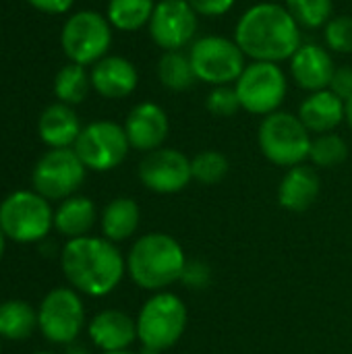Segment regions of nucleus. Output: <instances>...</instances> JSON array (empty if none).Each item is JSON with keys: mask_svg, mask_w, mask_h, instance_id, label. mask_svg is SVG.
<instances>
[{"mask_svg": "<svg viewBox=\"0 0 352 354\" xmlns=\"http://www.w3.org/2000/svg\"><path fill=\"white\" fill-rule=\"evenodd\" d=\"M346 122L351 124L352 129V97L346 102Z\"/></svg>", "mask_w": 352, "mask_h": 354, "instance_id": "4c0bfd02", "label": "nucleus"}, {"mask_svg": "<svg viewBox=\"0 0 352 354\" xmlns=\"http://www.w3.org/2000/svg\"><path fill=\"white\" fill-rule=\"evenodd\" d=\"M330 91H334L338 97H342L344 102H349L352 97V66H336L334 77L330 81Z\"/></svg>", "mask_w": 352, "mask_h": 354, "instance_id": "72a5a7b5", "label": "nucleus"}, {"mask_svg": "<svg viewBox=\"0 0 352 354\" xmlns=\"http://www.w3.org/2000/svg\"><path fill=\"white\" fill-rule=\"evenodd\" d=\"M85 326V309L73 288L50 290L37 309V328L54 344H71Z\"/></svg>", "mask_w": 352, "mask_h": 354, "instance_id": "f8f14e48", "label": "nucleus"}, {"mask_svg": "<svg viewBox=\"0 0 352 354\" xmlns=\"http://www.w3.org/2000/svg\"><path fill=\"white\" fill-rule=\"evenodd\" d=\"M322 180L315 168L299 164L295 168H288L284 178L278 187V203L295 214L307 212L319 197Z\"/></svg>", "mask_w": 352, "mask_h": 354, "instance_id": "aec40b11", "label": "nucleus"}, {"mask_svg": "<svg viewBox=\"0 0 352 354\" xmlns=\"http://www.w3.org/2000/svg\"><path fill=\"white\" fill-rule=\"evenodd\" d=\"M93 222H95V203L83 195H73L64 199L54 212V228L68 241L87 236V232L93 228Z\"/></svg>", "mask_w": 352, "mask_h": 354, "instance_id": "4be33fe9", "label": "nucleus"}, {"mask_svg": "<svg viewBox=\"0 0 352 354\" xmlns=\"http://www.w3.org/2000/svg\"><path fill=\"white\" fill-rule=\"evenodd\" d=\"M83 127L79 122L77 112L73 106L56 102L48 106L37 120V135L50 149H64L73 147L81 135Z\"/></svg>", "mask_w": 352, "mask_h": 354, "instance_id": "412c9836", "label": "nucleus"}, {"mask_svg": "<svg viewBox=\"0 0 352 354\" xmlns=\"http://www.w3.org/2000/svg\"><path fill=\"white\" fill-rule=\"evenodd\" d=\"M89 338L102 353L127 351L137 338V322L116 309H106L89 322Z\"/></svg>", "mask_w": 352, "mask_h": 354, "instance_id": "a211bd4d", "label": "nucleus"}, {"mask_svg": "<svg viewBox=\"0 0 352 354\" xmlns=\"http://www.w3.org/2000/svg\"><path fill=\"white\" fill-rule=\"evenodd\" d=\"M299 118L309 133H334V129L346 120V102L330 89L313 91L301 102Z\"/></svg>", "mask_w": 352, "mask_h": 354, "instance_id": "6ab92c4d", "label": "nucleus"}, {"mask_svg": "<svg viewBox=\"0 0 352 354\" xmlns=\"http://www.w3.org/2000/svg\"><path fill=\"white\" fill-rule=\"evenodd\" d=\"M284 6L290 10L297 23L307 29L326 27L334 12L332 0H284Z\"/></svg>", "mask_w": 352, "mask_h": 354, "instance_id": "c756f323", "label": "nucleus"}, {"mask_svg": "<svg viewBox=\"0 0 352 354\" xmlns=\"http://www.w3.org/2000/svg\"><path fill=\"white\" fill-rule=\"evenodd\" d=\"M311 141V133L301 122L299 114L284 110H276L263 116L257 131L261 153L280 168H295L309 160Z\"/></svg>", "mask_w": 352, "mask_h": 354, "instance_id": "20e7f679", "label": "nucleus"}, {"mask_svg": "<svg viewBox=\"0 0 352 354\" xmlns=\"http://www.w3.org/2000/svg\"><path fill=\"white\" fill-rule=\"evenodd\" d=\"M139 180L145 189L160 195L180 193L193 180L191 160L172 147L154 149L139 164Z\"/></svg>", "mask_w": 352, "mask_h": 354, "instance_id": "4468645a", "label": "nucleus"}, {"mask_svg": "<svg viewBox=\"0 0 352 354\" xmlns=\"http://www.w3.org/2000/svg\"><path fill=\"white\" fill-rule=\"evenodd\" d=\"M205 106H207L210 114H214L218 118H230L241 110L239 95H237L234 87H230V85L214 87L205 100Z\"/></svg>", "mask_w": 352, "mask_h": 354, "instance_id": "2f4dec72", "label": "nucleus"}, {"mask_svg": "<svg viewBox=\"0 0 352 354\" xmlns=\"http://www.w3.org/2000/svg\"><path fill=\"white\" fill-rule=\"evenodd\" d=\"M85 164L79 160L73 147L46 151L31 174L35 193L48 201H64L77 193L85 180Z\"/></svg>", "mask_w": 352, "mask_h": 354, "instance_id": "9d476101", "label": "nucleus"}, {"mask_svg": "<svg viewBox=\"0 0 352 354\" xmlns=\"http://www.w3.org/2000/svg\"><path fill=\"white\" fill-rule=\"evenodd\" d=\"M4 247H6V234H4V230H2V226H0V259H2V255H4Z\"/></svg>", "mask_w": 352, "mask_h": 354, "instance_id": "e433bc0d", "label": "nucleus"}, {"mask_svg": "<svg viewBox=\"0 0 352 354\" xmlns=\"http://www.w3.org/2000/svg\"><path fill=\"white\" fill-rule=\"evenodd\" d=\"M60 46L68 62L87 66L95 64L112 46V25L98 10H79L71 15L60 31Z\"/></svg>", "mask_w": 352, "mask_h": 354, "instance_id": "423d86ee", "label": "nucleus"}, {"mask_svg": "<svg viewBox=\"0 0 352 354\" xmlns=\"http://www.w3.org/2000/svg\"><path fill=\"white\" fill-rule=\"evenodd\" d=\"M64 278L73 288L89 297L110 295L127 272V261L108 239H71L60 255Z\"/></svg>", "mask_w": 352, "mask_h": 354, "instance_id": "f03ea898", "label": "nucleus"}, {"mask_svg": "<svg viewBox=\"0 0 352 354\" xmlns=\"http://www.w3.org/2000/svg\"><path fill=\"white\" fill-rule=\"evenodd\" d=\"M35 10L46 15H64L73 8L75 0H27Z\"/></svg>", "mask_w": 352, "mask_h": 354, "instance_id": "c9c22d12", "label": "nucleus"}, {"mask_svg": "<svg viewBox=\"0 0 352 354\" xmlns=\"http://www.w3.org/2000/svg\"><path fill=\"white\" fill-rule=\"evenodd\" d=\"M187 330V307L172 292H156L139 311L137 338L156 353L172 348Z\"/></svg>", "mask_w": 352, "mask_h": 354, "instance_id": "39448f33", "label": "nucleus"}, {"mask_svg": "<svg viewBox=\"0 0 352 354\" xmlns=\"http://www.w3.org/2000/svg\"><path fill=\"white\" fill-rule=\"evenodd\" d=\"M189 6L199 15V17H222L226 12H230V8L234 6L237 0H187Z\"/></svg>", "mask_w": 352, "mask_h": 354, "instance_id": "473e14b6", "label": "nucleus"}, {"mask_svg": "<svg viewBox=\"0 0 352 354\" xmlns=\"http://www.w3.org/2000/svg\"><path fill=\"white\" fill-rule=\"evenodd\" d=\"M0 226L15 243H37L54 226V212L35 191H15L0 203Z\"/></svg>", "mask_w": 352, "mask_h": 354, "instance_id": "0eeeda50", "label": "nucleus"}, {"mask_svg": "<svg viewBox=\"0 0 352 354\" xmlns=\"http://www.w3.org/2000/svg\"><path fill=\"white\" fill-rule=\"evenodd\" d=\"M0 351H2V338H0Z\"/></svg>", "mask_w": 352, "mask_h": 354, "instance_id": "a19ab883", "label": "nucleus"}, {"mask_svg": "<svg viewBox=\"0 0 352 354\" xmlns=\"http://www.w3.org/2000/svg\"><path fill=\"white\" fill-rule=\"evenodd\" d=\"M66 354H89L85 348H81V346H73V348H68V353Z\"/></svg>", "mask_w": 352, "mask_h": 354, "instance_id": "58836bf2", "label": "nucleus"}, {"mask_svg": "<svg viewBox=\"0 0 352 354\" xmlns=\"http://www.w3.org/2000/svg\"><path fill=\"white\" fill-rule=\"evenodd\" d=\"M102 354H135V353H129V351H118V353H102Z\"/></svg>", "mask_w": 352, "mask_h": 354, "instance_id": "ea45409f", "label": "nucleus"}, {"mask_svg": "<svg viewBox=\"0 0 352 354\" xmlns=\"http://www.w3.org/2000/svg\"><path fill=\"white\" fill-rule=\"evenodd\" d=\"M91 89L106 100H122L137 89L139 73L124 56H104L91 66Z\"/></svg>", "mask_w": 352, "mask_h": 354, "instance_id": "f3484780", "label": "nucleus"}, {"mask_svg": "<svg viewBox=\"0 0 352 354\" xmlns=\"http://www.w3.org/2000/svg\"><path fill=\"white\" fill-rule=\"evenodd\" d=\"M139 205L131 197L112 199L102 214V232L110 243H122L139 228Z\"/></svg>", "mask_w": 352, "mask_h": 354, "instance_id": "5701e85b", "label": "nucleus"}, {"mask_svg": "<svg viewBox=\"0 0 352 354\" xmlns=\"http://www.w3.org/2000/svg\"><path fill=\"white\" fill-rule=\"evenodd\" d=\"M228 170H230L228 158L220 151H214V149L201 151L191 160L193 180H197L199 185H207V187L218 185L226 178Z\"/></svg>", "mask_w": 352, "mask_h": 354, "instance_id": "c85d7f7f", "label": "nucleus"}, {"mask_svg": "<svg viewBox=\"0 0 352 354\" xmlns=\"http://www.w3.org/2000/svg\"><path fill=\"white\" fill-rule=\"evenodd\" d=\"M210 280V272L205 266L201 263H187L185 274H183V282H187L193 288H203Z\"/></svg>", "mask_w": 352, "mask_h": 354, "instance_id": "f704fd0d", "label": "nucleus"}, {"mask_svg": "<svg viewBox=\"0 0 352 354\" xmlns=\"http://www.w3.org/2000/svg\"><path fill=\"white\" fill-rule=\"evenodd\" d=\"M35 354H52V353H35Z\"/></svg>", "mask_w": 352, "mask_h": 354, "instance_id": "79ce46f5", "label": "nucleus"}, {"mask_svg": "<svg viewBox=\"0 0 352 354\" xmlns=\"http://www.w3.org/2000/svg\"><path fill=\"white\" fill-rule=\"evenodd\" d=\"M346 158H349V145L336 133H324V135H317L311 141L309 160L317 168H334V166H340Z\"/></svg>", "mask_w": 352, "mask_h": 354, "instance_id": "cd10ccee", "label": "nucleus"}, {"mask_svg": "<svg viewBox=\"0 0 352 354\" xmlns=\"http://www.w3.org/2000/svg\"><path fill=\"white\" fill-rule=\"evenodd\" d=\"M326 46L336 54H352V17L338 15L332 17L324 29Z\"/></svg>", "mask_w": 352, "mask_h": 354, "instance_id": "7c9ffc66", "label": "nucleus"}, {"mask_svg": "<svg viewBox=\"0 0 352 354\" xmlns=\"http://www.w3.org/2000/svg\"><path fill=\"white\" fill-rule=\"evenodd\" d=\"M154 8L156 0H110L106 6V19L112 29L129 33L149 25Z\"/></svg>", "mask_w": 352, "mask_h": 354, "instance_id": "393cba45", "label": "nucleus"}, {"mask_svg": "<svg viewBox=\"0 0 352 354\" xmlns=\"http://www.w3.org/2000/svg\"><path fill=\"white\" fill-rule=\"evenodd\" d=\"M158 79L170 91H185L197 81L189 54L183 50L164 52L158 60Z\"/></svg>", "mask_w": 352, "mask_h": 354, "instance_id": "a878e982", "label": "nucleus"}, {"mask_svg": "<svg viewBox=\"0 0 352 354\" xmlns=\"http://www.w3.org/2000/svg\"><path fill=\"white\" fill-rule=\"evenodd\" d=\"M37 328V311L27 301H4L0 303V338L21 342Z\"/></svg>", "mask_w": 352, "mask_h": 354, "instance_id": "b1692460", "label": "nucleus"}, {"mask_svg": "<svg viewBox=\"0 0 352 354\" xmlns=\"http://www.w3.org/2000/svg\"><path fill=\"white\" fill-rule=\"evenodd\" d=\"M234 91L239 95L241 110L268 116L280 110L288 91V79L280 64L251 60L237 79Z\"/></svg>", "mask_w": 352, "mask_h": 354, "instance_id": "1a4fd4ad", "label": "nucleus"}, {"mask_svg": "<svg viewBox=\"0 0 352 354\" xmlns=\"http://www.w3.org/2000/svg\"><path fill=\"white\" fill-rule=\"evenodd\" d=\"M79 160L87 170L108 172L120 166L131 149L124 127L112 120H95L83 127L77 143L73 145Z\"/></svg>", "mask_w": 352, "mask_h": 354, "instance_id": "9b49d317", "label": "nucleus"}, {"mask_svg": "<svg viewBox=\"0 0 352 354\" xmlns=\"http://www.w3.org/2000/svg\"><path fill=\"white\" fill-rule=\"evenodd\" d=\"M189 58L197 81L220 87L237 83L245 71V54L239 44L224 35H203L189 48Z\"/></svg>", "mask_w": 352, "mask_h": 354, "instance_id": "6e6552de", "label": "nucleus"}, {"mask_svg": "<svg viewBox=\"0 0 352 354\" xmlns=\"http://www.w3.org/2000/svg\"><path fill=\"white\" fill-rule=\"evenodd\" d=\"M91 89V77L85 66L68 62L54 77V95L66 106L81 104Z\"/></svg>", "mask_w": 352, "mask_h": 354, "instance_id": "bb28decb", "label": "nucleus"}, {"mask_svg": "<svg viewBox=\"0 0 352 354\" xmlns=\"http://www.w3.org/2000/svg\"><path fill=\"white\" fill-rule=\"evenodd\" d=\"M199 15L187 0H158L149 19V35L164 52L183 50L195 41Z\"/></svg>", "mask_w": 352, "mask_h": 354, "instance_id": "ddd939ff", "label": "nucleus"}, {"mask_svg": "<svg viewBox=\"0 0 352 354\" xmlns=\"http://www.w3.org/2000/svg\"><path fill=\"white\" fill-rule=\"evenodd\" d=\"M232 39L247 58L278 64L301 48V25L284 4L257 2L241 15Z\"/></svg>", "mask_w": 352, "mask_h": 354, "instance_id": "f257e3e1", "label": "nucleus"}, {"mask_svg": "<svg viewBox=\"0 0 352 354\" xmlns=\"http://www.w3.org/2000/svg\"><path fill=\"white\" fill-rule=\"evenodd\" d=\"M124 133L131 147L137 151L149 153L154 149H160L170 133L168 114L156 102H141L129 112L124 120Z\"/></svg>", "mask_w": 352, "mask_h": 354, "instance_id": "2eb2a0df", "label": "nucleus"}, {"mask_svg": "<svg viewBox=\"0 0 352 354\" xmlns=\"http://www.w3.org/2000/svg\"><path fill=\"white\" fill-rule=\"evenodd\" d=\"M185 268L187 257L180 243L164 232H151L137 239L127 255V272L143 290L162 292L183 280Z\"/></svg>", "mask_w": 352, "mask_h": 354, "instance_id": "7ed1b4c3", "label": "nucleus"}, {"mask_svg": "<svg viewBox=\"0 0 352 354\" xmlns=\"http://www.w3.org/2000/svg\"><path fill=\"white\" fill-rule=\"evenodd\" d=\"M334 71L336 66L332 52L317 44H301V48L290 58L293 81L309 93L328 89Z\"/></svg>", "mask_w": 352, "mask_h": 354, "instance_id": "dca6fc26", "label": "nucleus"}]
</instances>
